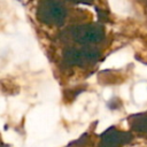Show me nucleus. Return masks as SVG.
Listing matches in <instances>:
<instances>
[{
  "instance_id": "nucleus-1",
  "label": "nucleus",
  "mask_w": 147,
  "mask_h": 147,
  "mask_svg": "<svg viewBox=\"0 0 147 147\" xmlns=\"http://www.w3.org/2000/svg\"><path fill=\"white\" fill-rule=\"evenodd\" d=\"M101 38L102 31L96 26H82L75 33V39L79 42H96Z\"/></svg>"
},
{
  "instance_id": "nucleus-2",
  "label": "nucleus",
  "mask_w": 147,
  "mask_h": 147,
  "mask_svg": "<svg viewBox=\"0 0 147 147\" xmlns=\"http://www.w3.org/2000/svg\"><path fill=\"white\" fill-rule=\"evenodd\" d=\"M127 141V138H125V134L122 132H115L109 131L106 132L102 136V141L100 147H118L121 144H124Z\"/></svg>"
},
{
  "instance_id": "nucleus-3",
  "label": "nucleus",
  "mask_w": 147,
  "mask_h": 147,
  "mask_svg": "<svg viewBox=\"0 0 147 147\" xmlns=\"http://www.w3.org/2000/svg\"><path fill=\"white\" fill-rule=\"evenodd\" d=\"M45 14L49 17V20H54L56 22L57 20H62L64 10H63V7L57 2H48L46 5Z\"/></svg>"
},
{
  "instance_id": "nucleus-4",
  "label": "nucleus",
  "mask_w": 147,
  "mask_h": 147,
  "mask_svg": "<svg viewBox=\"0 0 147 147\" xmlns=\"http://www.w3.org/2000/svg\"><path fill=\"white\" fill-rule=\"evenodd\" d=\"M136 119H133V127L136 130H139V131H144V132H147V115H144V116H136L134 117Z\"/></svg>"
}]
</instances>
